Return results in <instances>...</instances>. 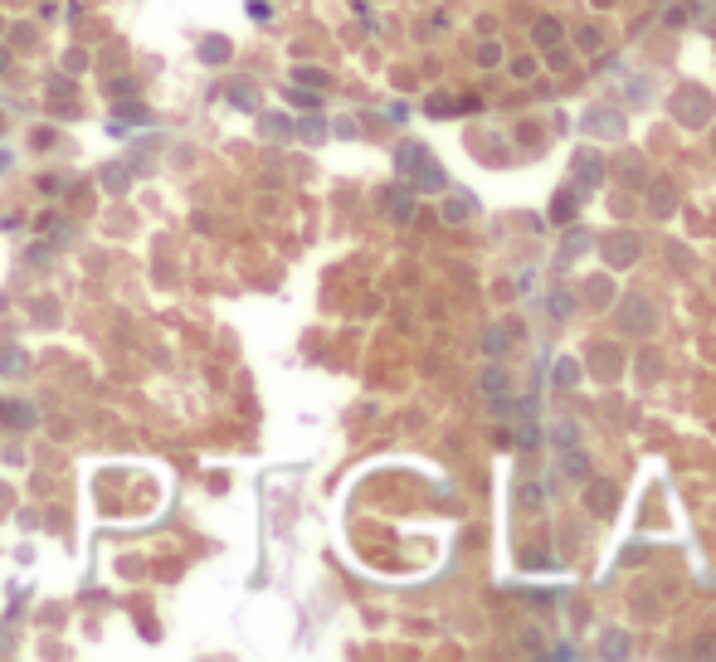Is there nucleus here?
Here are the masks:
<instances>
[{
	"label": "nucleus",
	"mask_w": 716,
	"mask_h": 662,
	"mask_svg": "<svg viewBox=\"0 0 716 662\" xmlns=\"http://www.w3.org/2000/svg\"><path fill=\"white\" fill-rule=\"evenodd\" d=\"M697 653H702V658H712V653H716V633H707V643H697Z\"/></svg>",
	"instance_id": "23"
},
{
	"label": "nucleus",
	"mask_w": 716,
	"mask_h": 662,
	"mask_svg": "<svg viewBox=\"0 0 716 662\" xmlns=\"http://www.w3.org/2000/svg\"><path fill=\"white\" fill-rule=\"evenodd\" d=\"M507 341H511L507 331H488V351H507Z\"/></svg>",
	"instance_id": "20"
},
{
	"label": "nucleus",
	"mask_w": 716,
	"mask_h": 662,
	"mask_svg": "<svg viewBox=\"0 0 716 662\" xmlns=\"http://www.w3.org/2000/svg\"><path fill=\"white\" fill-rule=\"evenodd\" d=\"M585 502H590V511H595V516H610L614 502H619V492H614L610 482H590V497H585Z\"/></svg>",
	"instance_id": "7"
},
{
	"label": "nucleus",
	"mask_w": 716,
	"mask_h": 662,
	"mask_svg": "<svg viewBox=\"0 0 716 662\" xmlns=\"http://www.w3.org/2000/svg\"><path fill=\"white\" fill-rule=\"evenodd\" d=\"M575 380H580V361H570V356H560V361H556V385H560V389H570Z\"/></svg>",
	"instance_id": "12"
},
{
	"label": "nucleus",
	"mask_w": 716,
	"mask_h": 662,
	"mask_svg": "<svg viewBox=\"0 0 716 662\" xmlns=\"http://www.w3.org/2000/svg\"><path fill=\"white\" fill-rule=\"evenodd\" d=\"M570 307H575V302H570V297H565V292H556V297H551V317H556V322H560V317H565V312H570Z\"/></svg>",
	"instance_id": "18"
},
{
	"label": "nucleus",
	"mask_w": 716,
	"mask_h": 662,
	"mask_svg": "<svg viewBox=\"0 0 716 662\" xmlns=\"http://www.w3.org/2000/svg\"><path fill=\"white\" fill-rule=\"evenodd\" d=\"M531 39H536V44H556V39H560V20H536Z\"/></svg>",
	"instance_id": "14"
},
{
	"label": "nucleus",
	"mask_w": 716,
	"mask_h": 662,
	"mask_svg": "<svg viewBox=\"0 0 716 662\" xmlns=\"http://www.w3.org/2000/svg\"><path fill=\"white\" fill-rule=\"evenodd\" d=\"M419 156H424V151H414V146H405V151H400V166H409V161H419ZM419 181H424V186H429V190H439V186H443V181H439V171H434L429 161H424V171H419Z\"/></svg>",
	"instance_id": "10"
},
{
	"label": "nucleus",
	"mask_w": 716,
	"mask_h": 662,
	"mask_svg": "<svg viewBox=\"0 0 716 662\" xmlns=\"http://www.w3.org/2000/svg\"><path fill=\"white\" fill-rule=\"evenodd\" d=\"M619 176H624L628 186H643V161H638V156H628V161L619 166Z\"/></svg>",
	"instance_id": "16"
},
{
	"label": "nucleus",
	"mask_w": 716,
	"mask_h": 662,
	"mask_svg": "<svg viewBox=\"0 0 716 662\" xmlns=\"http://www.w3.org/2000/svg\"><path fill=\"white\" fill-rule=\"evenodd\" d=\"M575 205H580V190H560V195H556V209H551V214H556V219H565V214H575Z\"/></svg>",
	"instance_id": "15"
},
{
	"label": "nucleus",
	"mask_w": 716,
	"mask_h": 662,
	"mask_svg": "<svg viewBox=\"0 0 716 662\" xmlns=\"http://www.w3.org/2000/svg\"><path fill=\"white\" fill-rule=\"evenodd\" d=\"M585 127L600 132V137H619V132H624V117H619V112H605V107H595V112L585 117Z\"/></svg>",
	"instance_id": "6"
},
{
	"label": "nucleus",
	"mask_w": 716,
	"mask_h": 662,
	"mask_svg": "<svg viewBox=\"0 0 716 662\" xmlns=\"http://www.w3.org/2000/svg\"><path fill=\"white\" fill-rule=\"evenodd\" d=\"M575 166H580V190H595V186H600V176H605V161H600L595 151H580V156H575Z\"/></svg>",
	"instance_id": "5"
},
{
	"label": "nucleus",
	"mask_w": 716,
	"mask_h": 662,
	"mask_svg": "<svg viewBox=\"0 0 716 662\" xmlns=\"http://www.w3.org/2000/svg\"><path fill=\"white\" fill-rule=\"evenodd\" d=\"M390 205H395V214H400V219L409 214V195H405V190H390Z\"/></svg>",
	"instance_id": "19"
},
{
	"label": "nucleus",
	"mask_w": 716,
	"mask_h": 662,
	"mask_svg": "<svg viewBox=\"0 0 716 662\" xmlns=\"http://www.w3.org/2000/svg\"><path fill=\"white\" fill-rule=\"evenodd\" d=\"M483 385H488V389H502V385H507V375H502V371H488V375H483Z\"/></svg>",
	"instance_id": "21"
},
{
	"label": "nucleus",
	"mask_w": 716,
	"mask_h": 662,
	"mask_svg": "<svg viewBox=\"0 0 716 662\" xmlns=\"http://www.w3.org/2000/svg\"><path fill=\"white\" fill-rule=\"evenodd\" d=\"M590 361H595V375H600V380H614L624 356H619V346H595V351H590Z\"/></svg>",
	"instance_id": "4"
},
{
	"label": "nucleus",
	"mask_w": 716,
	"mask_h": 662,
	"mask_svg": "<svg viewBox=\"0 0 716 662\" xmlns=\"http://www.w3.org/2000/svg\"><path fill=\"white\" fill-rule=\"evenodd\" d=\"M712 146H716V137H712Z\"/></svg>",
	"instance_id": "24"
},
{
	"label": "nucleus",
	"mask_w": 716,
	"mask_h": 662,
	"mask_svg": "<svg viewBox=\"0 0 716 662\" xmlns=\"http://www.w3.org/2000/svg\"><path fill=\"white\" fill-rule=\"evenodd\" d=\"M605 254H610L614 263H633V258H638V239H633V234H614Z\"/></svg>",
	"instance_id": "9"
},
{
	"label": "nucleus",
	"mask_w": 716,
	"mask_h": 662,
	"mask_svg": "<svg viewBox=\"0 0 716 662\" xmlns=\"http://www.w3.org/2000/svg\"><path fill=\"white\" fill-rule=\"evenodd\" d=\"M551 439H556V448H575V439H580V429H575L570 419H560V424H551Z\"/></svg>",
	"instance_id": "13"
},
{
	"label": "nucleus",
	"mask_w": 716,
	"mask_h": 662,
	"mask_svg": "<svg viewBox=\"0 0 716 662\" xmlns=\"http://www.w3.org/2000/svg\"><path fill=\"white\" fill-rule=\"evenodd\" d=\"M590 287H595V292H590L595 302H605V297H610V283H605V278H595V283H590Z\"/></svg>",
	"instance_id": "22"
},
{
	"label": "nucleus",
	"mask_w": 716,
	"mask_h": 662,
	"mask_svg": "<svg viewBox=\"0 0 716 662\" xmlns=\"http://www.w3.org/2000/svg\"><path fill=\"white\" fill-rule=\"evenodd\" d=\"M648 209H653V214H673V209H677V186H673L668 176L648 181Z\"/></svg>",
	"instance_id": "2"
},
{
	"label": "nucleus",
	"mask_w": 716,
	"mask_h": 662,
	"mask_svg": "<svg viewBox=\"0 0 716 662\" xmlns=\"http://www.w3.org/2000/svg\"><path fill=\"white\" fill-rule=\"evenodd\" d=\"M478 64H483V69L502 64V49H497V44H483V49H478Z\"/></svg>",
	"instance_id": "17"
},
{
	"label": "nucleus",
	"mask_w": 716,
	"mask_h": 662,
	"mask_svg": "<svg viewBox=\"0 0 716 662\" xmlns=\"http://www.w3.org/2000/svg\"><path fill=\"white\" fill-rule=\"evenodd\" d=\"M614 322H619L624 331H648V326H653V307H648V297H638V292H628V297L619 302V312H614Z\"/></svg>",
	"instance_id": "1"
},
{
	"label": "nucleus",
	"mask_w": 716,
	"mask_h": 662,
	"mask_svg": "<svg viewBox=\"0 0 716 662\" xmlns=\"http://www.w3.org/2000/svg\"><path fill=\"white\" fill-rule=\"evenodd\" d=\"M682 122H707L712 117V102H707V93H697V88H687V97H677V107H673Z\"/></svg>",
	"instance_id": "3"
},
{
	"label": "nucleus",
	"mask_w": 716,
	"mask_h": 662,
	"mask_svg": "<svg viewBox=\"0 0 716 662\" xmlns=\"http://www.w3.org/2000/svg\"><path fill=\"white\" fill-rule=\"evenodd\" d=\"M560 473L575 477V482H590V473H595V468H590V458H585L580 448H565V458H560Z\"/></svg>",
	"instance_id": "8"
},
{
	"label": "nucleus",
	"mask_w": 716,
	"mask_h": 662,
	"mask_svg": "<svg viewBox=\"0 0 716 662\" xmlns=\"http://www.w3.org/2000/svg\"><path fill=\"white\" fill-rule=\"evenodd\" d=\"M468 214H473V200H468V195H448V205H443V219H448V224H463Z\"/></svg>",
	"instance_id": "11"
}]
</instances>
